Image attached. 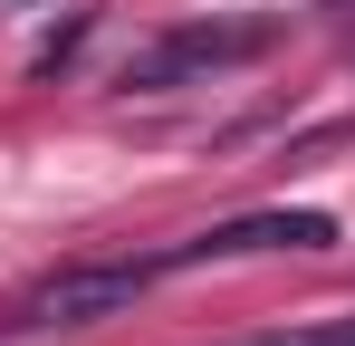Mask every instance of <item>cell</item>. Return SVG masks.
<instances>
[{
  "mask_svg": "<svg viewBox=\"0 0 355 346\" xmlns=\"http://www.w3.org/2000/svg\"><path fill=\"white\" fill-rule=\"evenodd\" d=\"M154 279H164L154 260H87V270L39 279L19 308H10V327H106V318H125Z\"/></svg>",
  "mask_w": 355,
  "mask_h": 346,
  "instance_id": "1",
  "label": "cell"
},
{
  "mask_svg": "<svg viewBox=\"0 0 355 346\" xmlns=\"http://www.w3.org/2000/svg\"><path fill=\"white\" fill-rule=\"evenodd\" d=\"M269 39H279V19H182L173 39L125 58L116 87H182V77H211V67H250Z\"/></svg>",
  "mask_w": 355,
  "mask_h": 346,
  "instance_id": "2",
  "label": "cell"
},
{
  "mask_svg": "<svg viewBox=\"0 0 355 346\" xmlns=\"http://www.w3.org/2000/svg\"><path fill=\"white\" fill-rule=\"evenodd\" d=\"M336 222L327 212H240V222H211L173 240V250H154V270H202V260H259V250H327Z\"/></svg>",
  "mask_w": 355,
  "mask_h": 346,
  "instance_id": "3",
  "label": "cell"
},
{
  "mask_svg": "<svg viewBox=\"0 0 355 346\" xmlns=\"http://www.w3.org/2000/svg\"><path fill=\"white\" fill-rule=\"evenodd\" d=\"M259 346H355V318H346V327H297V337H259Z\"/></svg>",
  "mask_w": 355,
  "mask_h": 346,
  "instance_id": "4",
  "label": "cell"
}]
</instances>
